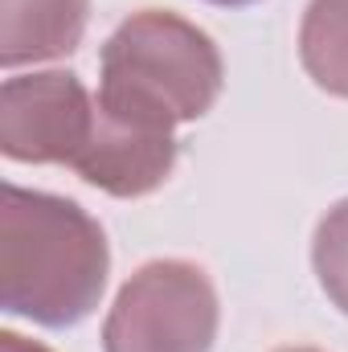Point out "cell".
I'll use <instances>...</instances> for the list:
<instances>
[{"label":"cell","mask_w":348,"mask_h":352,"mask_svg":"<svg viewBox=\"0 0 348 352\" xmlns=\"http://www.w3.org/2000/svg\"><path fill=\"white\" fill-rule=\"evenodd\" d=\"M98 98L70 70L17 74L0 87V152L17 164L74 168L94 131Z\"/></svg>","instance_id":"cell-4"},{"label":"cell","mask_w":348,"mask_h":352,"mask_svg":"<svg viewBox=\"0 0 348 352\" xmlns=\"http://www.w3.org/2000/svg\"><path fill=\"white\" fill-rule=\"evenodd\" d=\"M279 352H320V349H307V344H295V349H279Z\"/></svg>","instance_id":"cell-11"},{"label":"cell","mask_w":348,"mask_h":352,"mask_svg":"<svg viewBox=\"0 0 348 352\" xmlns=\"http://www.w3.org/2000/svg\"><path fill=\"white\" fill-rule=\"evenodd\" d=\"M90 0H0V66L54 62L78 50Z\"/></svg>","instance_id":"cell-6"},{"label":"cell","mask_w":348,"mask_h":352,"mask_svg":"<svg viewBox=\"0 0 348 352\" xmlns=\"http://www.w3.org/2000/svg\"><path fill=\"white\" fill-rule=\"evenodd\" d=\"M221 324L209 274L184 258L144 263L102 320V352H213Z\"/></svg>","instance_id":"cell-3"},{"label":"cell","mask_w":348,"mask_h":352,"mask_svg":"<svg viewBox=\"0 0 348 352\" xmlns=\"http://www.w3.org/2000/svg\"><path fill=\"white\" fill-rule=\"evenodd\" d=\"M312 266L332 307H340L348 316V197L320 217L316 238H312Z\"/></svg>","instance_id":"cell-8"},{"label":"cell","mask_w":348,"mask_h":352,"mask_svg":"<svg viewBox=\"0 0 348 352\" xmlns=\"http://www.w3.org/2000/svg\"><path fill=\"white\" fill-rule=\"evenodd\" d=\"M98 98V94H94ZM176 168V135L160 127H144L131 119L111 115L98 102L94 131H90L87 152L78 156L74 173L87 184L102 188L107 197H148L156 192Z\"/></svg>","instance_id":"cell-5"},{"label":"cell","mask_w":348,"mask_h":352,"mask_svg":"<svg viewBox=\"0 0 348 352\" xmlns=\"http://www.w3.org/2000/svg\"><path fill=\"white\" fill-rule=\"evenodd\" d=\"M0 352H54V349H45L37 340H25L17 332H0Z\"/></svg>","instance_id":"cell-9"},{"label":"cell","mask_w":348,"mask_h":352,"mask_svg":"<svg viewBox=\"0 0 348 352\" xmlns=\"http://www.w3.org/2000/svg\"><path fill=\"white\" fill-rule=\"evenodd\" d=\"M111 274L102 226L70 197L4 184L0 307L41 328H74L98 307Z\"/></svg>","instance_id":"cell-1"},{"label":"cell","mask_w":348,"mask_h":352,"mask_svg":"<svg viewBox=\"0 0 348 352\" xmlns=\"http://www.w3.org/2000/svg\"><path fill=\"white\" fill-rule=\"evenodd\" d=\"M205 4H217V8H246V4H259V0H205Z\"/></svg>","instance_id":"cell-10"},{"label":"cell","mask_w":348,"mask_h":352,"mask_svg":"<svg viewBox=\"0 0 348 352\" xmlns=\"http://www.w3.org/2000/svg\"><path fill=\"white\" fill-rule=\"evenodd\" d=\"M221 78V50L205 29L164 8H144L102 45L98 102L119 119L176 131L180 123L209 115Z\"/></svg>","instance_id":"cell-2"},{"label":"cell","mask_w":348,"mask_h":352,"mask_svg":"<svg viewBox=\"0 0 348 352\" xmlns=\"http://www.w3.org/2000/svg\"><path fill=\"white\" fill-rule=\"evenodd\" d=\"M299 62L320 90L348 98V0H307Z\"/></svg>","instance_id":"cell-7"}]
</instances>
